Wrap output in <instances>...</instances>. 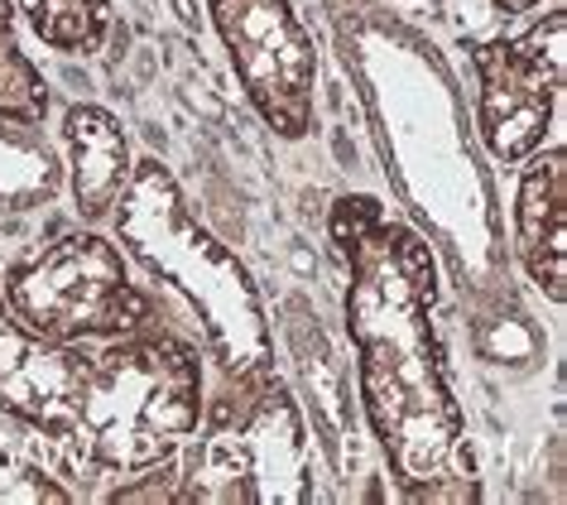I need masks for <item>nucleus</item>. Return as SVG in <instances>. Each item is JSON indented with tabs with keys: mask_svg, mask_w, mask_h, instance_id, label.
<instances>
[{
	"mask_svg": "<svg viewBox=\"0 0 567 505\" xmlns=\"http://www.w3.org/2000/svg\"><path fill=\"white\" fill-rule=\"evenodd\" d=\"M347 265L342 322L357 357V404L404 501H481L472 433L437 337V256L423 231L371 193L328 213Z\"/></svg>",
	"mask_w": 567,
	"mask_h": 505,
	"instance_id": "f257e3e1",
	"label": "nucleus"
},
{
	"mask_svg": "<svg viewBox=\"0 0 567 505\" xmlns=\"http://www.w3.org/2000/svg\"><path fill=\"white\" fill-rule=\"evenodd\" d=\"M337 49L361 87L394 198L433 246L472 313L515 303L505 221L457 78L414 24L390 10H337Z\"/></svg>",
	"mask_w": 567,
	"mask_h": 505,
	"instance_id": "f03ea898",
	"label": "nucleus"
},
{
	"mask_svg": "<svg viewBox=\"0 0 567 505\" xmlns=\"http://www.w3.org/2000/svg\"><path fill=\"white\" fill-rule=\"evenodd\" d=\"M111 227L125 260L188 308L203 352L221 375L275 367V322L255 275L221 236L193 217L174 168L154 154L135 159L131 184L111 207Z\"/></svg>",
	"mask_w": 567,
	"mask_h": 505,
	"instance_id": "7ed1b4c3",
	"label": "nucleus"
},
{
	"mask_svg": "<svg viewBox=\"0 0 567 505\" xmlns=\"http://www.w3.org/2000/svg\"><path fill=\"white\" fill-rule=\"evenodd\" d=\"M203 400V347L154 318L145 328L111 337L92 357L78 424L68 439L92 467L131 476L164 457H178V447L197 433Z\"/></svg>",
	"mask_w": 567,
	"mask_h": 505,
	"instance_id": "20e7f679",
	"label": "nucleus"
},
{
	"mask_svg": "<svg viewBox=\"0 0 567 505\" xmlns=\"http://www.w3.org/2000/svg\"><path fill=\"white\" fill-rule=\"evenodd\" d=\"M183 505H308L318 501L308 414L275 367L221 375L197 433L178 447Z\"/></svg>",
	"mask_w": 567,
	"mask_h": 505,
	"instance_id": "39448f33",
	"label": "nucleus"
},
{
	"mask_svg": "<svg viewBox=\"0 0 567 505\" xmlns=\"http://www.w3.org/2000/svg\"><path fill=\"white\" fill-rule=\"evenodd\" d=\"M10 313L49 342H111L164 318L159 299L135 285L125 250L96 227H73L30 246L0 275Z\"/></svg>",
	"mask_w": 567,
	"mask_h": 505,
	"instance_id": "423d86ee",
	"label": "nucleus"
},
{
	"mask_svg": "<svg viewBox=\"0 0 567 505\" xmlns=\"http://www.w3.org/2000/svg\"><path fill=\"white\" fill-rule=\"evenodd\" d=\"M231 73L250 111L279 140H303L318 125V44L293 0H207Z\"/></svg>",
	"mask_w": 567,
	"mask_h": 505,
	"instance_id": "0eeeda50",
	"label": "nucleus"
},
{
	"mask_svg": "<svg viewBox=\"0 0 567 505\" xmlns=\"http://www.w3.org/2000/svg\"><path fill=\"white\" fill-rule=\"evenodd\" d=\"M567 16L548 10L515 39H486L472 44L476 68V111L472 131L491 164L519 168L544 140L558 116L563 96V63H567Z\"/></svg>",
	"mask_w": 567,
	"mask_h": 505,
	"instance_id": "6e6552de",
	"label": "nucleus"
},
{
	"mask_svg": "<svg viewBox=\"0 0 567 505\" xmlns=\"http://www.w3.org/2000/svg\"><path fill=\"white\" fill-rule=\"evenodd\" d=\"M92 352L78 342H49L10 313L0 293V414L49 443H63L78 424L82 381Z\"/></svg>",
	"mask_w": 567,
	"mask_h": 505,
	"instance_id": "1a4fd4ad",
	"label": "nucleus"
},
{
	"mask_svg": "<svg viewBox=\"0 0 567 505\" xmlns=\"http://www.w3.org/2000/svg\"><path fill=\"white\" fill-rule=\"evenodd\" d=\"M509 256L553 308L567 303V150L544 145L515 168Z\"/></svg>",
	"mask_w": 567,
	"mask_h": 505,
	"instance_id": "9d476101",
	"label": "nucleus"
},
{
	"mask_svg": "<svg viewBox=\"0 0 567 505\" xmlns=\"http://www.w3.org/2000/svg\"><path fill=\"white\" fill-rule=\"evenodd\" d=\"M63 150H68V193H73L78 221L82 227H102L111 221V207L131 184V135L116 111L96 102H73L63 111Z\"/></svg>",
	"mask_w": 567,
	"mask_h": 505,
	"instance_id": "9b49d317",
	"label": "nucleus"
},
{
	"mask_svg": "<svg viewBox=\"0 0 567 505\" xmlns=\"http://www.w3.org/2000/svg\"><path fill=\"white\" fill-rule=\"evenodd\" d=\"M279 318H284V347H289L293 367H299V385H303L299 404L313 419L318 447L332 462H342V443L351 439V424H357V410L347 400V367L337 357L328 328H322L318 308L303 293H284Z\"/></svg>",
	"mask_w": 567,
	"mask_h": 505,
	"instance_id": "f8f14e48",
	"label": "nucleus"
},
{
	"mask_svg": "<svg viewBox=\"0 0 567 505\" xmlns=\"http://www.w3.org/2000/svg\"><path fill=\"white\" fill-rule=\"evenodd\" d=\"M63 178L68 168L39 125L0 121V217L53 207L63 193Z\"/></svg>",
	"mask_w": 567,
	"mask_h": 505,
	"instance_id": "ddd939ff",
	"label": "nucleus"
},
{
	"mask_svg": "<svg viewBox=\"0 0 567 505\" xmlns=\"http://www.w3.org/2000/svg\"><path fill=\"white\" fill-rule=\"evenodd\" d=\"M39 44L68 59H87L111 34V0H16Z\"/></svg>",
	"mask_w": 567,
	"mask_h": 505,
	"instance_id": "4468645a",
	"label": "nucleus"
},
{
	"mask_svg": "<svg viewBox=\"0 0 567 505\" xmlns=\"http://www.w3.org/2000/svg\"><path fill=\"white\" fill-rule=\"evenodd\" d=\"M53 106L49 78L34 68V59L20 44V10L16 0H0V121L44 125Z\"/></svg>",
	"mask_w": 567,
	"mask_h": 505,
	"instance_id": "2eb2a0df",
	"label": "nucleus"
},
{
	"mask_svg": "<svg viewBox=\"0 0 567 505\" xmlns=\"http://www.w3.org/2000/svg\"><path fill=\"white\" fill-rule=\"evenodd\" d=\"M0 501H30V505L53 501V505H68L73 501V491H68L63 482H53L39 462L16 453V447H0Z\"/></svg>",
	"mask_w": 567,
	"mask_h": 505,
	"instance_id": "dca6fc26",
	"label": "nucleus"
},
{
	"mask_svg": "<svg viewBox=\"0 0 567 505\" xmlns=\"http://www.w3.org/2000/svg\"><path fill=\"white\" fill-rule=\"evenodd\" d=\"M106 501H135V505H174L178 501V457H164L154 462V467H140L131 472V482H121L116 491H111Z\"/></svg>",
	"mask_w": 567,
	"mask_h": 505,
	"instance_id": "f3484780",
	"label": "nucleus"
},
{
	"mask_svg": "<svg viewBox=\"0 0 567 505\" xmlns=\"http://www.w3.org/2000/svg\"><path fill=\"white\" fill-rule=\"evenodd\" d=\"M491 6L501 10V16H529V10H538L544 0H491Z\"/></svg>",
	"mask_w": 567,
	"mask_h": 505,
	"instance_id": "a211bd4d",
	"label": "nucleus"
}]
</instances>
